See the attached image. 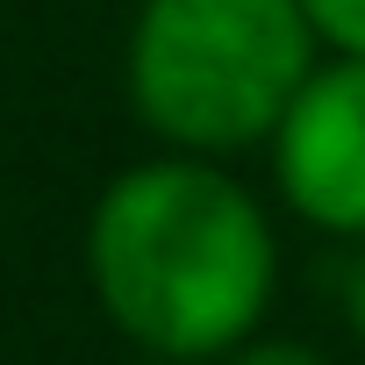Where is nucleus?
Here are the masks:
<instances>
[{
  "instance_id": "4",
  "label": "nucleus",
  "mask_w": 365,
  "mask_h": 365,
  "mask_svg": "<svg viewBox=\"0 0 365 365\" xmlns=\"http://www.w3.org/2000/svg\"><path fill=\"white\" fill-rule=\"evenodd\" d=\"M301 15L329 58H365V0H301Z\"/></svg>"
},
{
  "instance_id": "2",
  "label": "nucleus",
  "mask_w": 365,
  "mask_h": 365,
  "mask_svg": "<svg viewBox=\"0 0 365 365\" xmlns=\"http://www.w3.org/2000/svg\"><path fill=\"white\" fill-rule=\"evenodd\" d=\"M322 43L301 0H136L129 108L187 158L265 150Z\"/></svg>"
},
{
  "instance_id": "6",
  "label": "nucleus",
  "mask_w": 365,
  "mask_h": 365,
  "mask_svg": "<svg viewBox=\"0 0 365 365\" xmlns=\"http://www.w3.org/2000/svg\"><path fill=\"white\" fill-rule=\"evenodd\" d=\"M344 315H351V336L365 344V244L351 251V272H344Z\"/></svg>"
},
{
  "instance_id": "1",
  "label": "nucleus",
  "mask_w": 365,
  "mask_h": 365,
  "mask_svg": "<svg viewBox=\"0 0 365 365\" xmlns=\"http://www.w3.org/2000/svg\"><path fill=\"white\" fill-rule=\"evenodd\" d=\"M86 287L101 315L150 358L194 365L258 336L279 287L265 201L222 158L158 150L122 165L86 215Z\"/></svg>"
},
{
  "instance_id": "3",
  "label": "nucleus",
  "mask_w": 365,
  "mask_h": 365,
  "mask_svg": "<svg viewBox=\"0 0 365 365\" xmlns=\"http://www.w3.org/2000/svg\"><path fill=\"white\" fill-rule=\"evenodd\" d=\"M279 201L344 244H365V58H322L272 129Z\"/></svg>"
},
{
  "instance_id": "5",
  "label": "nucleus",
  "mask_w": 365,
  "mask_h": 365,
  "mask_svg": "<svg viewBox=\"0 0 365 365\" xmlns=\"http://www.w3.org/2000/svg\"><path fill=\"white\" fill-rule=\"evenodd\" d=\"M215 365H329L315 344H294V336H244L237 351H222Z\"/></svg>"
}]
</instances>
